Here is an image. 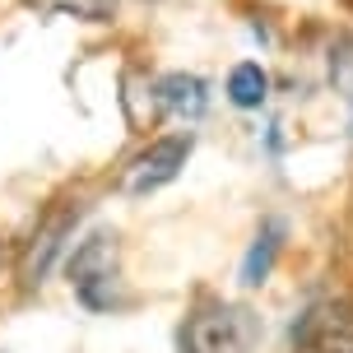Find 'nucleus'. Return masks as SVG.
Segmentation results:
<instances>
[{
	"label": "nucleus",
	"instance_id": "obj_2",
	"mask_svg": "<svg viewBox=\"0 0 353 353\" xmlns=\"http://www.w3.org/2000/svg\"><path fill=\"white\" fill-rule=\"evenodd\" d=\"M65 274L88 312H112L117 307V237L88 232L84 242H74V251L65 256Z\"/></svg>",
	"mask_w": 353,
	"mask_h": 353
},
{
	"label": "nucleus",
	"instance_id": "obj_3",
	"mask_svg": "<svg viewBox=\"0 0 353 353\" xmlns=\"http://www.w3.org/2000/svg\"><path fill=\"white\" fill-rule=\"evenodd\" d=\"M191 149H195L191 130H172V135L149 140L135 159L125 163V195H154L168 181H176L181 168H186V159H191Z\"/></svg>",
	"mask_w": 353,
	"mask_h": 353
},
{
	"label": "nucleus",
	"instance_id": "obj_6",
	"mask_svg": "<svg viewBox=\"0 0 353 353\" xmlns=\"http://www.w3.org/2000/svg\"><path fill=\"white\" fill-rule=\"evenodd\" d=\"M283 237H288L283 219H265L261 228H256L247 256H242V288H261V283L274 274V265H279V256H283Z\"/></svg>",
	"mask_w": 353,
	"mask_h": 353
},
{
	"label": "nucleus",
	"instance_id": "obj_1",
	"mask_svg": "<svg viewBox=\"0 0 353 353\" xmlns=\"http://www.w3.org/2000/svg\"><path fill=\"white\" fill-rule=\"evenodd\" d=\"M176 344H181V353H247L251 316L223 298H200L181 321Z\"/></svg>",
	"mask_w": 353,
	"mask_h": 353
},
{
	"label": "nucleus",
	"instance_id": "obj_7",
	"mask_svg": "<svg viewBox=\"0 0 353 353\" xmlns=\"http://www.w3.org/2000/svg\"><path fill=\"white\" fill-rule=\"evenodd\" d=\"M232 107H242V112H261L265 98H270V74H265L261 61H237L228 70V84H223Z\"/></svg>",
	"mask_w": 353,
	"mask_h": 353
},
{
	"label": "nucleus",
	"instance_id": "obj_5",
	"mask_svg": "<svg viewBox=\"0 0 353 353\" xmlns=\"http://www.w3.org/2000/svg\"><path fill=\"white\" fill-rule=\"evenodd\" d=\"M154 107H159L163 117L191 125V121H200L205 107H210V84H205L200 74L172 70V74H163L159 84H154Z\"/></svg>",
	"mask_w": 353,
	"mask_h": 353
},
{
	"label": "nucleus",
	"instance_id": "obj_8",
	"mask_svg": "<svg viewBox=\"0 0 353 353\" xmlns=\"http://www.w3.org/2000/svg\"><path fill=\"white\" fill-rule=\"evenodd\" d=\"M33 5L65 19H84V23H112L121 10V0H33Z\"/></svg>",
	"mask_w": 353,
	"mask_h": 353
},
{
	"label": "nucleus",
	"instance_id": "obj_4",
	"mask_svg": "<svg viewBox=\"0 0 353 353\" xmlns=\"http://www.w3.org/2000/svg\"><path fill=\"white\" fill-rule=\"evenodd\" d=\"M74 223H79V205H70V210L52 214V219L37 228L33 247H28V256H23V283H28V288H37V283L47 279V270L61 261L65 242L74 237Z\"/></svg>",
	"mask_w": 353,
	"mask_h": 353
}]
</instances>
